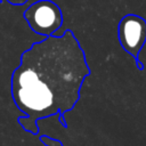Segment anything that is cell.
<instances>
[{
	"label": "cell",
	"mask_w": 146,
	"mask_h": 146,
	"mask_svg": "<svg viewBox=\"0 0 146 146\" xmlns=\"http://www.w3.org/2000/svg\"><path fill=\"white\" fill-rule=\"evenodd\" d=\"M89 75L84 50L72 30L34 42L22 52L10 78L11 98L24 114L17 117L19 125L39 135L40 120L64 115L75 107Z\"/></svg>",
	"instance_id": "6da1fadb"
},
{
	"label": "cell",
	"mask_w": 146,
	"mask_h": 146,
	"mask_svg": "<svg viewBox=\"0 0 146 146\" xmlns=\"http://www.w3.org/2000/svg\"><path fill=\"white\" fill-rule=\"evenodd\" d=\"M23 17L30 29L39 35L50 36L63 24L60 7L51 0H38L30 5L23 13Z\"/></svg>",
	"instance_id": "7a4b0ae2"
},
{
	"label": "cell",
	"mask_w": 146,
	"mask_h": 146,
	"mask_svg": "<svg viewBox=\"0 0 146 146\" xmlns=\"http://www.w3.org/2000/svg\"><path fill=\"white\" fill-rule=\"evenodd\" d=\"M117 39L122 49L133 59H139V54L146 43V19L136 14L124 15L117 24Z\"/></svg>",
	"instance_id": "3957f363"
},
{
	"label": "cell",
	"mask_w": 146,
	"mask_h": 146,
	"mask_svg": "<svg viewBox=\"0 0 146 146\" xmlns=\"http://www.w3.org/2000/svg\"><path fill=\"white\" fill-rule=\"evenodd\" d=\"M39 139L40 141L44 145V146H64V144L59 140V139H56V138H51L49 136H39Z\"/></svg>",
	"instance_id": "277c9868"
},
{
	"label": "cell",
	"mask_w": 146,
	"mask_h": 146,
	"mask_svg": "<svg viewBox=\"0 0 146 146\" xmlns=\"http://www.w3.org/2000/svg\"><path fill=\"white\" fill-rule=\"evenodd\" d=\"M8 3H10L11 6H23L25 5L29 0H6Z\"/></svg>",
	"instance_id": "5b68a950"
},
{
	"label": "cell",
	"mask_w": 146,
	"mask_h": 146,
	"mask_svg": "<svg viewBox=\"0 0 146 146\" xmlns=\"http://www.w3.org/2000/svg\"><path fill=\"white\" fill-rule=\"evenodd\" d=\"M57 120H58V123L63 127V128H67V122H66V120H65V117H64V115H60V114H58V117H57Z\"/></svg>",
	"instance_id": "8992f818"
},
{
	"label": "cell",
	"mask_w": 146,
	"mask_h": 146,
	"mask_svg": "<svg viewBox=\"0 0 146 146\" xmlns=\"http://www.w3.org/2000/svg\"><path fill=\"white\" fill-rule=\"evenodd\" d=\"M135 63H136V67H137L138 71H144L145 70V65L140 59H136Z\"/></svg>",
	"instance_id": "52a82bcc"
},
{
	"label": "cell",
	"mask_w": 146,
	"mask_h": 146,
	"mask_svg": "<svg viewBox=\"0 0 146 146\" xmlns=\"http://www.w3.org/2000/svg\"><path fill=\"white\" fill-rule=\"evenodd\" d=\"M1 2H2V0H0V3H1Z\"/></svg>",
	"instance_id": "ba28073f"
}]
</instances>
